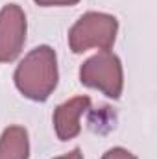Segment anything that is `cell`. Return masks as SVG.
<instances>
[{
	"label": "cell",
	"instance_id": "7",
	"mask_svg": "<svg viewBox=\"0 0 157 159\" xmlns=\"http://www.w3.org/2000/svg\"><path fill=\"white\" fill-rule=\"evenodd\" d=\"M102 159H137V157L126 148H111L102 156Z\"/></svg>",
	"mask_w": 157,
	"mask_h": 159
},
{
	"label": "cell",
	"instance_id": "4",
	"mask_svg": "<svg viewBox=\"0 0 157 159\" xmlns=\"http://www.w3.org/2000/svg\"><path fill=\"white\" fill-rule=\"evenodd\" d=\"M26 15L20 6L7 4L0 9V63H11L19 57L26 43Z\"/></svg>",
	"mask_w": 157,
	"mask_h": 159
},
{
	"label": "cell",
	"instance_id": "3",
	"mask_svg": "<svg viewBox=\"0 0 157 159\" xmlns=\"http://www.w3.org/2000/svg\"><path fill=\"white\" fill-rule=\"evenodd\" d=\"M79 81L91 89H98L105 96L117 100L122 94L124 87V72L122 63L115 54L100 52L89 57L79 69Z\"/></svg>",
	"mask_w": 157,
	"mask_h": 159
},
{
	"label": "cell",
	"instance_id": "9",
	"mask_svg": "<svg viewBox=\"0 0 157 159\" xmlns=\"http://www.w3.org/2000/svg\"><path fill=\"white\" fill-rule=\"evenodd\" d=\"M56 159H83V154H81L79 148H74L72 152H69L65 156H59V157H56Z\"/></svg>",
	"mask_w": 157,
	"mask_h": 159
},
{
	"label": "cell",
	"instance_id": "8",
	"mask_svg": "<svg viewBox=\"0 0 157 159\" xmlns=\"http://www.w3.org/2000/svg\"><path fill=\"white\" fill-rule=\"evenodd\" d=\"M34 2L43 7H52V6H74L79 0H34Z\"/></svg>",
	"mask_w": 157,
	"mask_h": 159
},
{
	"label": "cell",
	"instance_id": "5",
	"mask_svg": "<svg viewBox=\"0 0 157 159\" xmlns=\"http://www.w3.org/2000/svg\"><path fill=\"white\" fill-rule=\"evenodd\" d=\"M89 107H91L89 96H74L56 107L54 128H56V135L59 141H70V139L78 137L81 131L79 119Z\"/></svg>",
	"mask_w": 157,
	"mask_h": 159
},
{
	"label": "cell",
	"instance_id": "2",
	"mask_svg": "<svg viewBox=\"0 0 157 159\" xmlns=\"http://www.w3.org/2000/svg\"><path fill=\"white\" fill-rule=\"evenodd\" d=\"M118 20L113 15L89 11L79 17L69 32V46L74 54H83L89 48L107 52L117 39Z\"/></svg>",
	"mask_w": 157,
	"mask_h": 159
},
{
	"label": "cell",
	"instance_id": "6",
	"mask_svg": "<svg viewBox=\"0 0 157 159\" xmlns=\"http://www.w3.org/2000/svg\"><path fill=\"white\" fill-rule=\"evenodd\" d=\"M30 141L22 126H9L0 137V159H28Z\"/></svg>",
	"mask_w": 157,
	"mask_h": 159
},
{
	"label": "cell",
	"instance_id": "1",
	"mask_svg": "<svg viewBox=\"0 0 157 159\" xmlns=\"http://www.w3.org/2000/svg\"><path fill=\"white\" fill-rule=\"evenodd\" d=\"M17 89L34 102H44L57 87V57L50 46L34 48L15 70Z\"/></svg>",
	"mask_w": 157,
	"mask_h": 159
}]
</instances>
